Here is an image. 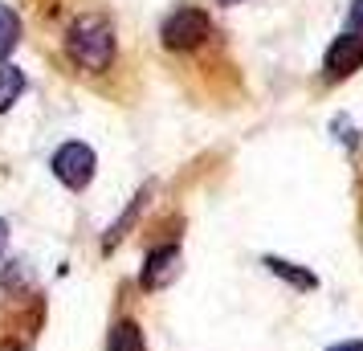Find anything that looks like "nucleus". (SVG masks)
I'll return each mask as SVG.
<instances>
[{
    "instance_id": "nucleus-4",
    "label": "nucleus",
    "mask_w": 363,
    "mask_h": 351,
    "mask_svg": "<svg viewBox=\"0 0 363 351\" xmlns=\"http://www.w3.org/2000/svg\"><path fill=\"white\" fill-rule=\"evenodd\" d=\"M363 66V37L359 33H339L330 41L327 57H323V69H327L330 82H339V78H351L355 69Z\"/></svg>"
},
{
    "instance_id": "nucleus-2",
    "label": "nucleus",
    "mask_w": 363,
    "mask_h": 351,
    "mask_svg": "<svg viewBox=\"0 0 363 351\" xmlns=\"http://www.w3.org/2000/svg\"><path fill=\"white\" fill-rule=\"evenodd\" d=\"M208 37H213V21H208V13L196 9V4L176 9V13L160 25V41H164V50H172V53L200 50Z\"/></svg>"
},
{
    "instance_id": "nucleus-7",
    "label": "nucleus",
    "mask_w": 363,
    "mask_h": 351,
    "mask_svg": "<svg viewBox=\"0 0 363 351\" xmlns=\"http://www.w3.org/2000/svg\"><path fill=\"white\" fill-rule=\"evenodd\" d=\"M106 351H143V331L135 318H118L111 327V339H106Z\"/></svg>"
},
{
    "instance_id": "nucleus-13",
    "label": "nucleus",
    "mask_w": 363,
    "mask_h": 351,
    "mask_svg": "<svg viewBox=\"0 0 363 351\" xmlns=\"http://www.w3.org/2000/svg\"><path fill=\"white\" fill-rule=\"evenodd\" d=\"M4 245H9V225L0 221V253H4Z\"/></svg>"
},
{
    "instance_id": "nucleus-8",
    "label": "nucleus",
    "mask_w": 363,
    "mask_h": 351,
    "mask_svg": "<svg viewBox=\"0 0 363 351\" xmlns=\"http://www.w3.org/2000/svg\"><path fill=\"white\" fill-rule=\"evenodd\" d=\"M21 45V17L13 4H0V62H9V53Z\"/></svg>"
},
{
    "instance_id": "nucleus-14",
    "label": "nucleus",
    "mask_w": 363,
    "mask_h": 351,
    "mask_svg": "<svg viewBox=\"0 0 363 351\" xmlns=\"http://www.w3.org/2000/svg\"><path fill=\"white\" fill-rule=\"evenodd\" d=\"M220 4H241V0H220Z\"/></svg>"
},
{
    "instance_id": "nucleus-12",
    "label": "nucleus",
    "mask_w": 363,
    "mask_h": 351,
    "mask_svg": "<svg viewBox=\"0 0 363 351\" xmlns=\"http://www.w3.org/2000/svg\"><path fill=\"white\" fill-rule=\"evenodd\" d=\"M0 351H25V347H21L17 339H0Z\"/></svg>"
},
{
    "instance_id": "nucleus-5",
    "label": "nucleus",
    "mask_w": 363,
    "mask_h": 351,
    "mask_svg": "<svg viewBox=\"0 0 363 351\" xmlns=\"http://www.w3.org/2000/svg\"><path fill=\"white\" fill-rule=\"evenodd\" d=\"M180 274V245H155L143 262V274H139V286L143 290H164L172 278Z\"/></svg>"
},
{
    "instance_id": "nucleus-1",
    "label": "nucleus",
    "mask_w": 363,
    "mask_h": 351,
    "mask_svg": "<svg viewBox=\"0 0 363 351\" xmlns=\"http://www.w3.org/2000/svg\"><path fill=\"white\" fill-rule=\"evenodd\" d=\"M41 45L57 66L82 78H106L118 62L111 13L94 0H33Z\"/></svg>"
},
{
    "instance_id": "nucleus-11",
    "label": "nucleus",
    "mask_w": 363,
    "mask_h": 351,
    "mask_svg": "<svg viewBox=\"0 0 363 351\" xmlns=\"http://www.w3.org/2000/svg\"><path fill=\"white\" fill-rule=\"evenodd\" d=\"M330 351H363V343H355V339H351V343H335Z\"/></svg>"
},
{
    "instance_id": "nucleus-3",
    "label": "nucleus",
    "mask_w": 363,
    "mask_h": 351,
    "mask_svg": "<svg viewBox=\"0 0 363 351\" xmlns=\"http://www.w3.org/2000/svg\"><path fill=\"white\" fill-rule=\"evenodd\" d=\"M50 167H53V176H57L69 192H82V188H90L94 172H99V160H94V151L86 147V143L69 139V143H62V147L53 151Z\"/></svg>"
},
{
    "instance_id": "nucleus-6",
    "label": "nucleus",
    "mask_w": 363,
    "mask_h": 351,
    "mask_svg": "<svg viewBox=\"0 0 363 351\" xmlns=\"http://www.w3.org/2000/svg\"><path fill=\"white\" fill-rule=\"evenodd\" d=\"M25 94V69L13 62H0V115L13 111V102Z\"/></svg>"
},
{
    "instance_id": "nucleus-10",
    "label": "nucleus",
    "mask_w": 363,
    "mask_h": 351,
    "mask_svg": "<svg viewBox=\"0 0 363 351\" xmlns=\"http://www.w3.org/2000/svg\"><path fill=\"white\" fill-rule=\"evenodd\" d=\"M347 33H359L363 37V0L351 4V17H347Z\"/></svg>"
},
{
    "instance_id": "nucleus-9",
    "label": "nucleus",
    "mask_w": 363,
    "mask_h": 351,
    "mask_svg": "<svg viewBox=\"0 0 363 351\" xmlns=\"http://www.w3.org/2000/svg\"><path fill=\"white\" fill-rule=\"evenodd\" d=\"M265 269L278 274V278H286V282L298 286V290H314V286H318V278H314L311 269H298L294 262H281V257H265Z\"/></svg>"
}]
</instances>
